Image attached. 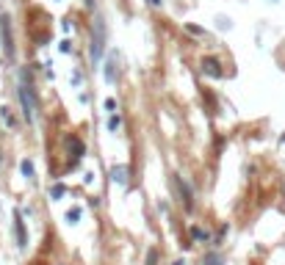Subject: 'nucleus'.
<instances>
[{"label":"nucleus","instance_id":"obj_4","mask_svg":"<svg viewBox=\"0 0 285 265\" xmlns=\"http://www.w3.org/2000/svg\"><path fill=\"white\" fill-rule=\"evenodd\" d=\"M0 31H3V44H6V53L14 56V44H11V20L6 14L0 17Z\"/></svg>","mask_w":285,"mask_h":265},{"label":"nucleus","instance_id":"obj_5","mask_svg":"<svg viewBox=\"0 0 285 265\" xmlns=\"http://www.w3.org/2000/svg\"><path fill=\"white\" fill-rule=\"evenodd\" d=\"M202 72H208L210 77H222V69H219V61H216V58H205V61H202Z\"/></svg>","mask_w":285,"mask_h":265},{"label":"nucleus","instance_id":"obj_1","mask_svg":"<svg viewBox=\"0 0 285 265\" xmlns=\"http://www.w3.org/2000/svg\"><path fill=\"white\" fill-rule=\"evenodd\" d=\"M17 94H20V105H22V116H25V122H34L36 111H39V102H36V91H34V83H31L28 72H20Z\"/></svg>","mask_w":285,"mask_h":265},{"label":"nucleus","instance_id":"obj_10","mask_svg":"<svg viewBox=\"0 0 285 265\" xmlns=\"http://www.w3.org/2000/svg\"><path fill=\"white\" fill-rule=\"evenodd\" d=\"M202 265H224V260L219 257V254H205V257H202Z\"/></svg>","mask_w":285,"mask_h":265},{"label":"nucleus","instance_id":"obj_12","mask_svg":"<svg viewBox=\"0 0 285 265\" xmlns=\"http://www.w3.org/2000/svg\"><path fill=\"white\" fill-rule=\"evenodd\" d=\"M20 168H22V174L28 177V180H34V163H31V161H22Z\"/></svg>","mask_w":285,"mask_h":265},{"label":"nucleus","instance_id":"obj_7","mask_svg":"<svg viewBox=\"0 0 285 265\" xmlns=\"http://www.w3.org/2000/svg\"><path fill=\"white\" fill-rule=\"evenodd\" d=\"M111 180L119 185H127V166H114L111 168Z\"/></svg>","mask_w":285,"mask_h":265},{"label":"nucleus","instance_id":"obj_11","mask_svg":"<svg viewBox=\"0 0 285 265\" xmlns=\"http://www.w3.org/2000/svg\"><path fill=\"white\" fill-rule=\"evenodd\" d=\"M81 216H83V210H81V207H72L70 213H67V221H70V224H78V221H81Z\"/></svg>","mask_w":285,"mask_h":265},{"label":"nucleus","instance_id":"obj_8","mask_svg":"<svg viewBox=\"0 0 285 265\" xmlns=\"http://www.w3.org/2000/svg\"><path fill=\"white\" fill-rule=\"evenodd\" d=\"M105 80H108V83L117 80V58H114V56L105 61Z\"/></svg>","mask_w":285,"mask_h":265},{"label":"nucleus","instance_id":"obj_17","mask_svg":"<svg viewBox=\"0 0 285 265\" xmlns=\"http://www.w3.org/2000/svg\"><path fill=\"white\" fill-rule=\"evenodd\" d=\"M150 3H153V6H161V0H150Z\"/></svg>","mask_w":285,"mask_h":265},{"label":"nucleus","instance_id":"obj_15","mask_svg":"<svg viewBox=\"0 0 285 265\" xmlns=\"http://www.w3.org/2000/svg\"><path fill=\"white\" fill-rule=\"evenodd\" d=\"M50 196H53V199H58V196H64V185H53V191H50Z\"/></svg>","mask_w":285,"mask_h":265},{"label":"nucleus","instance_id":"obj_9","mask_svg":"<svg viewBox=\"0 0 285 265\" xmlns=\"http://www.w3.org/2000/svg\"><path fill=\"white\" fill-rule=\"evenodd\" d=\"M0 119H3V122H6L8 127H11V130L17 127V119L11 116V111H8V108H0Z\"/></svg>","mask_w":285,"mask_h":265},{"label":"nucleus","instance_id":"obj_16","mask_svg":"<svg viewBox=\"0 0 285 265\" xmlns=\"http://www.w3.org/2000/svg\"><path fill=\"white\" fill-rule=\"evenodd\" d=\"M158 263V254H155V251H150V257H147V265H155Z\"/></svg>","mask_w":285,"mask_h":265},{"label":"nucleus","instance_id":"obj_14","mask_svg":"<svg viewBox=\"0 0 285 265\" xmlns=\"http://www.w3.org/2000/svg\"><path fill=\"white\" fill-rule=\"evenodd\" d=\"M119 125H122V119H119V116H111V119H108V130L117 132V130H119Z\"/></svg>","mask_w":285,"mask_h":265},{"label":"nucleus","instance_id":"obj_3","mask_svg":"<svg viewBox=\"0 0 285 265\" xmlns=\"http://www.w3.org/2000/svg\"><path fill=\"white\" fill-rule=\"evenodd\" d=\"M14 235H17V249L25 251V246H28V235H25V224H22V213H20V210H14Z\"/></svg>","mask_w":285,"mask_h":265},{"label":"nucleus","instance_id":"obj_2","mask_svg":"<svg viewBox=\"0 0 285 265\" xmlns=\"http://www.w3.org/2000/svg\"><path fill=\"white\" fill-rule=\"evenodd\" d=\"M103 50H105V25L103 22H94V31H91V64L97 66L100 64V58H103Z\"/></svg>","mask_w":285,"mask_h":265},{"label":"nucleus","instance_id":"obj_13","mask_svg":"<svg viewBox=\"0 0 285 265\" xmlns=\"http://www.w3.org/2000/svg\"><path fill=\"white\" fill-rule=\"evenodd\" d=\"M191 235H194L197 240H208V232H205V230H200V227H191Z\"/></svg>","mask_w":285,"mask_h":265},{"label":"nucleus","instance_id":"obj_6","mask_svg":"<svg viewBox=\"0 0 285 265\" xmlns=\"http://www.w3.org/2000/svg\"><path fill=\"white\" fill-rule=\"evenodd\" d=\"M174 185H177V191H180L183 202H186V207H191V188H188L186 182H183V177H174Z\"/></svg>","mask_w":285,"mask_h":265}]
</instances>
